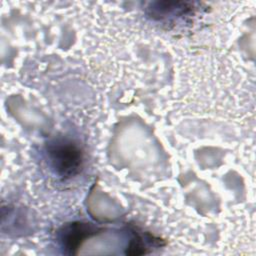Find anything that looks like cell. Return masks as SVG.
<instances>
[{"instance_id":"obj_1","label":"cell","mask_w":256,"mask_h":256,"mask_svg":"<svg viewBox=\"0 0 256 256\" xmlns=\"http://www.w3.org/2000/svg\"><path fill=\"white\" fill-rule=\"evenodd\" d=\"M48 164L60 177L70 178L77 175L83 164V152L71 139L57 137L46 144Z\"/></svg>"},{"instance_id":"obj_2","label":"cell","mask_w":256,"mask_h":256,"mask_svg":"<svg viewBox=\"0 0 256 256\" xmlns=\"http://www.w3.org/2000/svg\"><path fill=\"white\" fill-rule=\"evenodd\" d=\"M98 228L91 223L77 222L68 224L63 228L60 235V240L65 251L69 254L75 253V250L88 237L94 235Z\"/></svg>"}]
</instances>
